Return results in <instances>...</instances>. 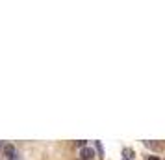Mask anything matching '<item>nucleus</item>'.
Returning a JSON list of instances; mask_svg holds the SVG:
<instances>
[{
	"mask_svg": "<svg viewBox=\"0 0 165 160\" xmlns=\"http://www.w3.org/2000/svg\"><path fill=\"white\" fill-rule=\"evenodd\" d=\"M80 158H82V160H93V158H95V151L85 145V147L80 149Z\"/></svg>",
	"mask_w": 165,
	"mask_h": 160,
	"instance_id": "1",
	"label": "nucleus"
},
{
	"mask_svg": "<svg viewBox=\"0 0 165 160\" xmlns=\"http://www.w3.org/2000/svg\"><path fill=\"white\" fill-rule=\"evenodd\" d=\"M4 153H6V156H15L17 154V151H15V147L13 145H4Z\"/></svg>",
	"mask_w": 165,
	"mask_h": 160,
	"instance_id": "2",
	"label": "nucleus"
},
{
	"mask_svg": "<svg viewBox=\"0 0 165 160\" xmlns=\"http://www.w3.org/2000/svg\"><path fill=\"white\" fill-rule=\"evenodd\" d=\"M123 153H124V156H126V160H132V158H135V153H134L132 149H128V147H126V149H124Z\"/></svg>",
	"mask_w": 165,
	"mask_h": 160,
	"instance_id": "3",
	"label": "nucleus"
},
{
	"mask_svg": "<svg viewBox=\"0 0 165 160\" xmlns=\"http://www.w3.org/2000/svg\"><path fill=\"white\" fill-rule=\"evenodd\" d=\"M76 145L82 149V147H85V140H80V142H76Z\"/></svg>",
	"mask_w": 165,
	"mask_h": 160,
	"instance_id": "4",
	"label": "nucleus"
},
{
	"mask_svg": "<svg viewBox=\"0 0 165 160\" xmlns=\"http://www.w3.org/2000/svg\"><path fill=\"white\" fill-rule=\"evenodd\" d=\"M95 145H97V151H99V154H102V145H100V142H97Z\"/></svg>",
	"mask_w": 165,
	"mask_h": 160,
	"instance_id": "5",
	"label": "nucleus"
},
{
	"mask_svg": "<svg viewBox=\"0 0 165 160\" xmlns=\"http://www.w3.org/2000/svg\"><path fill=\"white\" fill-rule=\"evenodd\" d=\"M149 160H160L158 156H149Z\"/></svg>",
	"mask_w": 165,
	"mask_h": 160,
	"instance_id": "6",
	"label": "nucleus"
},
{
	"mask_svg": "<svg viewBox=\"0 0 165 160\" xmlns=\"http://www.w3.org/2000/svg\"><path fill=\"white\" fill-rule=\"evenodd\" d=\"M124 160H126V158H124Z\"/></svg>",
	"mask_w": 165,
	"mask_h": 160,
	"instance_id": "7",
	"label": "nucleus"
}]
</instances>
